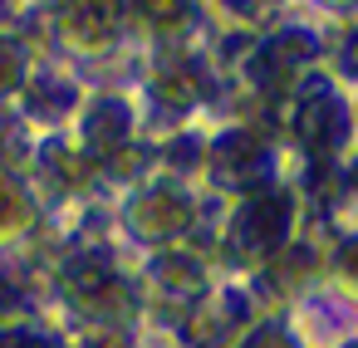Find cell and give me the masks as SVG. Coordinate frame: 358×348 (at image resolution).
<instances>
[{
  "label": "cell",
  "instance_id": "obj_1",
  "mask_svg": "<svg viewBox=\"0 0 358 348\" xmlns=\"http://www.w3.org/2000/svg\"><path fill=\"white\" fill-rule=\"evenodd\" d=\"M304 221V191L285 177H270L260 187H245L231 196L226 226H221V255L231 270H260L275 250H285L299 235Z\"/></svg>",
  "mask_w": 358,
  "mask_h": 348
},
{
  "label": "cell",
  "instance_id": "obj_2",
  "mask_svg": "<svg viewBox=\"0 0 358 348\" xmlns=\"http://www.w3.org/2000/svg\"><path fill=\"white\" fill-rule=\"evenodd\" d=\"M285 147H294L309 167H343L358 147L353 94L324 69L304 74L299 89L285 99Z\"/></svg>",
  "mask_w": 358,
  "mask_h": 348
},
{
  "label": "cell",
  "instance_id": "obj_3",
  "mask_svg": "<svg viewBox=\"0 0 358 348\" xmlns=\"http://www.w3.org/2000/svg\"><path fill=\"white\" fill-rule=\"evenodd\" d=\"M324 40H329L324 25H314V20H280L275 15L255 35L250 55L236 69L241 89L265 99V103H275V108H285V99L299 89V79L324 64Z\"/></svg>",
  "mask_w": 358,
  "mask_h": 348
},
{
  "label": "cell",
  "instance_id": "obj_4",
  "mask_svg": "<svg viewBox=\"0 0 358 348\" xmlns=\"http://www.w3.org/2000/svg\"><path fill=\"white\" fill-rule=\"evenodd\" d=\"M280 152H285V138L275 128L236 118L226 133L206 138V177L236 196L245 187H260V182L280 177Z\"/></svg>",
  "mask_w": 358,
  "mask_h": 348
},
{
  "label": "cell",
  "instance_id": "obj_5",
  "mask_svg": "<svg viewBox=\"0 0 358 348\" xmlns=\"http://www.w3.org/2000/svg\"><path fill=\"white\" fill-rule=\"evenodd\" d=\"M123 216H128V226L143 240H152L157 250H167V245H187V235L201 221V206H196V196L187 191L182 177H162V182L138 187L133 201L123 206Z\"/></svg>",
  "mask_w": 358,
  "mask_h": 348
},
{
  "label": "cell",
  "instance_id": "obj_6",
  "mask_svg": "<svg viewBox=\"0 0 358 348\" xmlns=\"http://www.w3.org/2000/svg\"><path fill=\"white\" fill-rule=\"evenodd\" d=\"M216 94H221V69L211 64L206 50H192L187 40H172L152 64V99L167 113H192L201 103H216Z\"/></svg>",
  "mask_w": 358,
  "mask_h": 348
},
{
  "label": "cell",
  "instance_id": "obj_7",
  "mask_svg": "<svg viewBox=\"0 0 358 348\" xmlns=\"http://www.w3.org/2000/svg\"><path fill=\"white\" fill-rule=\"evenodd\" d=\"M319 280H324V250H319L309 235H294L285 250H275V255L255 270V284H260L275 304H299Z\"/></svg>",
  "mask_w": 358,
  "mask_h": 348
},
{
  "label": "cell",
  "instance_id": "obj_8",
  "mask_svg": "<svg viewBox=\"0 0 358 348\" xmlns=\"http://www.w3.org/2000/svg\"><path fill=\"white\" fill-rule=\"evenodd\" d=\"M152 284H157L167 299H177V304L192 309L196 299L211 294V270H206V260H201L192 245H167V250L152 255Z\"/></svg>",
  "mask_w": 358,
  "mask_h": 348
},
{
  "label": "cell",
  "instance_id": "obj_9",
  "mask_svg": "<svg viewBox=\"0 0 358 348\" xmlns=\"http://www.w3.org/2000/svg\"><path fill=\"white\" fill-rule=\"evenodd\" d=\"M123 25V0H69V10L59 15V30L74 50H103L118 40Z\"/></svg>",
  "mask_w": 358,
  "mask_h": 348
},
{
  "label": "cell",
  "instance_id": "obj_10",
  "mask_svg": "<svg viewBox=\"0 0 358 348\" xmlns=\"http://www.w3.org/2000/svg\"><path fill=\"white\" fill-rule=\"evenodd\" d=\"M128 10L143 30H152L157 40H187L192 20L201 15V0H128Z\"/></svg>",
  "mask_w": 358,
  "mask_h": 348
},
{
  "label": "cell",
  "instance_id": "obj_11",
  "mask_svg": "<svg viewBox=\"0 0 358 348\" xmlns=\"http://www.w3.org/2000/svg\"><path fill=\"white\" fill-rule=\"evenodd\" d=\"M128 133H133V113H128V103H118V99H99V103H94V118H89V128H84L89 157H113V152L128 143Z\"/></svg>",
  "mask_w": 358,
  "mask_h": 348
},
{
  "label": "cell",
  "instance_id": "obj_12",
  "mask_svg": "<svg viewBox=\"0 0 358 348\" xmlns=\"http://www.w3.org/2000/svg\"><path fill=\"white\" fill-rule=\"evenodd\" d=\"M334 84H343L348 94L358 89V15L338 20L324 40V64H319Z\"/></svg>",
  "mask_w": 358,
  "mask_h": 348
},
{
  "label": "cell",
  "instance_id": "obj_13",
  "mask_svg": "<svg viewBox=\"0 0 358 348\" xmlns=\"http://www.w3.org/2000/svg\"><path fill=\"white\" fill-rule=\"evenodd\" d=\"M324 284L343 304L358 309V231H343V235L329 240V250H324Z\"/></svg>",
  "mask_w": 358,
  "mask_h": 348
},
{
  "label": "cell",
  "instance_id": "obj_14",
  "mask_svg": "<svg viewBox=\"0 0 358 348\" xmlns=\"http://www.w3.org/2000/svg\"><path fill=\"white\" fill-rule=\"evenodd\" d=\"M231 348H309V343L294 333L289 314H255V319L236 333Z\"/></svg>",
  "mask_w": 358,
  "mask_h": 348
},
{
  "label": "cell",
  "instance_id": "obj_15",
  "mask_svg": "<svg viewBox=\"0 0 358 348\" xmlns=\"http://www.w3.org/2000/svg\"><path fill=\"white\" fill-rule=\"evenodd\" d=\"M35 221V201L10 182V177H0V240H15L25 235Z\"/></svg>",
  "mask_w": 358,
  "mask_h": 348
},
{
  "label": "cell",
  "instance_id": "obj_16",
  "mask_svg": "<svg viewBox=\"0 0 358 348\" xmlns=\"http://www.w3.org/2000/svg\"><path fill=\"white\" fill-rule=\"evenodd\" d=\"M226 20V30H265L275 20V0H206Z\"/></svg>",
  "mask_w": 358,
  "mask_h": 348
},
{
  "label": "cell",
  "instance_id": "obj_17",
  "mask_svg": "<svg viewBox=\"0 0 358 348\" xmlns=\"http://www.w3.org/2000/svg\"><path fill=\"white\" fill-rule=\"evenodd\" d=\"M338 187H343L348 201H358V147L348 152V162H343V172H338Z\"/></svg>",
  "mask_w": 358,
  "mask_h": 348
},
{
  "label": "cell",
  "instance_id": "obj_18",
  "mask_svg": "<svg viewBox=\"0 0 358 348\" xmlns=\"http://www.w3.org/2000/svg\"><path fill=\"white\" fill-rule=\"evenodd\" d=\"M314 10H324V15H334V20H348V15H358V0H309Z\"/></svg>",
  "mask_w": 358,
  "mask_h": 348
},
{
  "label": "cell",
  "instance_id": "obj_19",
  "mask_svg": "<svg viewBox=\"0 0 358 348\" xmlns=\"http://www.w3.org/2000/svg\"><path fill=\"white\" fill-rule=\"evenodd\" d=\"M334 348H358V333H348V338H338Z\"/></svg>",
  "mask_w": 358,
  "mask_h": 348
},
{
  "label": "cell",
  "instance_id": "obj_20",
  "mask_svg": "<svg viewBox=\"0 0 358 348\" xmlns=\"http://www.w3.org/2000/svg\"><path fill=\"white\" fill-rule=\"evenodd\" d=\"M113 348H123V343H113Z\"/></svg>",
  "mask_w": 358,
  "mask_h": 348
}]
</instances>
